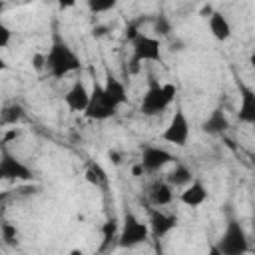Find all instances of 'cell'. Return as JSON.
<instances>
[{"label": "cell", "instance_id": "cell-17", "mask_svg": "<svg viewBox=\"0 0 255 255\" xmlns=\"http://www.w3.org/2000/svg\"><path fill=\"white\" fill-rule=\"evenodd\" d=\"M207 24H209V32L213 34L215 40H219V42L229 40V36H231V24H229V20H227V16L223 12H213L207 18Z\"/></svg>", "mask_w": 255, "mask_h": 255}, {"label": "cell", "instance_id": "cell-12", "mask_svg": "<svg viewBox=\"0 0 255 255\" xmlns=\"http://www.w3.org/2000/svg\"><path fill=\"white\" fill-rule=\"evenodd\" d=\"M239 122L241 124H255V92L249 86L239 88Z\"/></svg>", "mask_w": 255, "mask_h": 255}, {"label": "cell", "instance_id": "cell-3", "mask_svg": "<svg viewBox=\"0 0 255 255\" xmlns=\"http://www.w3.org/2000/svg\"><path fill=\"white\" fill-rule=\"evenodd\" d=\"M215 247L223 255H247L249 239H247V233H245L243 225L237 219H229L221 237H219V241L215 243Z\"/></svg>", "mask_w": 255, "mask_h": 255}, {"label": "cell", "instance_id": "cell-25", "mask_svg": "<svg viewBox=\"0 0 255 255\" xmlns=\"http://www.w3.org/2000/svg\"><path fill=\"white\" fill-rule=\"evenodd\" d=\"M32 64H34L36 70H44V54H34Z\"/></svg>", "mask_w": 255, "mask_h": 255}, {"label": "cell", "instance_id": "cell-26", "mask_svg": "<svg viewBox=\"0 0 255 255\" xmlns=\"http://www.w3.org/2000/svg\"><path fill=\"white\" fill-rule=\"evenodd\" d=\"M205 255H223V253H221V251H219L215 245H211V247L207 249V253H205Z\"/></svg>", "mask_w": 255, "mask_h": 255}, {"label": "cell", "instance_id": "cell-23", "mask_svg": "<svg viewBox=\"0 0 255 255\" xmlns=\"http://www.w3.org/2000/svg\"><path fill=\"white\" fill-rule=\"evenodd\" d=\"M10 40H12V30L4 24V20H0V50L6 48L10 44Z\"/></svg>", "mask_w": 255, "mask_h": 255}, {"label": "cell", "instance_id": "cell-24", "mask_svg": "<svg viewBox=\"0 0 255 255\" xmlns=\"http://www.w3.org/2000/svg\"><path fill=\"white\" fill-rule=\"evenodd\" d=\"M94 12H104V10H112L114 6H116V2L114 0H108V2H90L88 4Z\"/></svg>", "mask_w": 255, "mask_h": 255}, {"label": "cell", "instance_id": "cell-15", "mask_svg": "<svg viewBox=\"0 0 255 255\" xmlns=\"http://www.w3.org/2000/svg\"><path fill=\"white\" fill-rule=\"evenodd\" d=\"M147 197L155 207L169 205L173 201V187L165 179H155L147 187Z\"/></svg>", "mask_w": 255, "mask_h": 255}, {"label": "cell", "instance_id": "cell-19", "mask_svg": "<svg viewBox=\"0 0 255 255\" xmlns=\"http://www.w3.org/2000/svg\"><path fill=\"white\" fill-rule=\"evenodd\" d=\"M26 112L20 104H8L0 110V126H16L24 120Z\"/></svg>", "mask_w": 255, "mask_h": 255}, {"label": "cell", "instance_id": "cell-8", "mask_svg": "<svg viewBox=\"0 0 255 255\" xmlns=\"http://www.w3.org/2000/svg\"><path fill=\"white\" fill-rule=\"evenodd\" d=\"M133 44V60L139 62H161V44L157 38L139 34L131 40Z\"/></svg>", "mask_w": 255, "mask_h": 255}, {"label": "cell", "instance_id": "cell-11", "mask_svg": "<svg viewBox=\"0 0 255 255\" xmlns=\"http://www.w3.org/2000/svg\"><path fill=\"white\" fill-rule=\"evenodd\" d=\"M88 102H90V90L86 88V84L82 80H76L64 94V104L72 112H84Z\"/></svg>", "mask_w": 255, "mask_h": 255}, {"label": "cell", "instance_id": "cell-18", "mask_svg": "<svg viewBox=\"0 0 255 255\" xmlns=\"http://www.w3.org/2000/svg\"><path fill=\"white\" fill-rule=\"evenodd\" d=\"M193 179H195V177H193L191 169L185 167V165H181V163H177V165L167 173V177H165V181H167L171 187H185V185H189Z\"/></svg>", "mask_w": 255, "mask_h": 255}, {"label": "cell", "instance_id": "cell-6", "mask_svg": "<svg viewBox=\"0 0 255 255\" xmlns=\"http://www.w3.org/2000/svg\"><path fill=\"white\" fill-rule=\"evenodd\" d=\"M161 139L167 141V143H173V145H187V139H189V120L185 116V112L181 108H177L167 124V128L161 131Z\"/></svg>", "mask_w": 255, "mask_h": 255}, {"label": "cell", "instance_id": "cell-5", "mask_svg": "<svg viewBox=\"0 0 255 255\" xmlns=\"http://www.w3.org/2000/svg\"><path fill=\"white\" fill-rule=\"evenodd\" d=\"M116 108L112 106V102L106 98L104 90L100 84H94L92 92H90V102L84 110V116L88 120H96V122H104V120H110L112 116H116Z\"/></svg>", "mask_w": 255, "mask_h": 255}, {"label": "cell", "instance_id": "cell-9", "mask_svg": "<svg viewBox=\"0 0 255 255\" xmlns=\"http://www.w3.org/2000/svg\"><path fill=\"white\" fill-rule=\"evenodd\" d=\"M10 179H32V169L22 159L4 149L0 153V181Z\"/></svg>", "mask_w": 255, "mask_h": 255}, {"label": "cell", "instance_id": "cell-2", "mask_svg": "<svg viewBox=\"0 0 255 255\" xmlns=\"http://www.w3.org/2000/svg\"><path fill=\"white\" fill-rule=\"evenodd\" d=\"M175 92L177 88L173 84H151L141 100V114L159 116L171 106V102L175 100Z\"/></svg>", "mask_w": 255, "mask_h": 255}, {"label": "cell", "instance_id": "cell-14", "mask_svg": "<svg viewBox=\"0 0 255 255\" xmlns=\"http://www.w3.org/2000/svg\"><path fill=\"white\" fill-rule=\"evenodd\" d=\"M207 197H209L207 187L199 179H193L189 185H185L183 191H181V195H179L181 203L187 205V207H199V205H203L207 201Z\"/></svg>", "mask_w": 255, "mask_h": 255}, {"label": "cell", "instance_id": "cell-10", "mask_svg": "<svg viewBox=\"0 0 255 255\" xmlns=\"http://www.w3.org/2000/svg\"><path fill=\"white\" fill-rule=\"evenodd\" d=\"M147 227H149V235L159 239V237H165L169 231H173L177 227V217L171 215V213H165L161 209H149Z\"/></svg>", "mask_w": 255, "mask_h": 255}, {"label": "cell", "instance_id": "cell-13", "mask_svg": "<svg viewBox=\"0 0 255 255\" xmlns=\"http://www.w3.org/2000/svg\"><path fill=\"white\" fill-rule=\"evenodd\" d=\"M229 129V118L221 108H215L209 112V116L201 122V131L209 135H221Z\"/></svg>", "mask_w": 255, "mask_h": 255}, {"label": "cell", "instance_id": "cell-28", "mask_svg": "<svg viewBox=\"0 0 255 255\" xmlns=\"http://www.w3.org/2000/svg\"><path fill=\"white\" fill-rule=\"evenodd\" d=\"M155 255H165V253H163V249H161V247H157V249H155Z\"/></svg>", "mask_w": 255, "mask_h": 255}, {"label": "cell", "instance_id": "cell-1", "mask_svg": "<svg viewBox=\"0 0 255 255\" xmlns=\"http://www.w3.org/2000/svg\"><path fill=\"white\" fill-rule=\"evenodd\" d=\"M80 68H82V62H80V56L74 52V48L60 36H54V42L48 48V54H44V70H48L50 76L54 78H64Z\"/></svg>", "mask_w": 255, "mask_h": 255}, {"label": "cell", "instance_id": "cell-21", "mask_svg": "<svg viewBox=\"0 0 255 255\" xmlns=\"http://www.w3.org/2000/svg\"><path fill=\"white\" fill-rule=\"evenodd\" d=\"M0 235H2V239H4L8 245L18 243V229H16V225H12L10 221H4V223L0 225Z\"/></svg>", "mask_w": 255, "mask_h": 255}, {"label": "cell", "instance_id": "cell-27", "mask_svg": "<svg viewBox=\"0 0 255 255\" xmlns=\"http://www.w3.org/2000/svg\"><path fill=\"white\" fill-rule=\"evenodd\" d=\"M4 70H8V64H6V60L0 56V72H4Z\"/></svg>", "mask_w": 255, "mask_h": 255}, {"label": "cell", "instance_id": "cell-29", "mask_svg": "<svg viewBox=\"0 0 255 255\" xmlns=\"http://www.w3.org/2000/svg\"><path fill=\"white\" fill-rule=\"evenodd\" d=\"M2 10H4V2H0V14H2Z\"/></svg>", "mask_w": 255, "mask_h": 255}, {"label": "cell", "instance_id": "cell-22", "mask_svg": "<svg viewBox=\"0 0 255 255\" xmlns=\"http://www.w3.org/2000/svg\"><path fill=\"white\" fill-rule=\"evenodd\" d=\"M153 32L159 34V36H167L171 32V22L165 14H157L153 18Z\"/></svg>", "mask_w": 255, "mask_h": 255}, {"label": "cell", "instance_id": "cell-4", "mask_svg": "<svg viewBox=\"0 0 255 255\" xmlns=\"http://www.w3.org/2000/svg\"><path fill=\"white\" fill-rule=\"evenodd\" d=\"M149 237V227L147 223H143L139 217H135L131 211H128L124 215V223L118 235V243L124 249H133L141 243H145Z\"/></svg>", "mask_w": 255, "mask_h": 255}, {"label": "cell", "instance_id": "cell-7", "mask_svg": "<svg viewBox=\"0 0 255 255\" xmlns=\"http://www.w3.org/2000/svg\"><path fill=\"white\" fill-rule=\"evenodd\" d=\"M175 157L169 149L161 147V145H143L141 149V159H139V165L143 171L147 173H155L159 169H163L167 163H171Z\"/></svg>", "mask_w": 255, "mask_h": 255}, {"label": "cell", "instance_id": "cell-20", "mask_svg": "<svg viewBox=\"0 0 255 255\" xmlns=\"http://www.w3.org/2000/svg\"><path fill=\"white\" fill-rule=\"evenodd\" d=\"M86 179L94 185H106L108 183V175H106L104 167L98 163H90V167L86 169Z\"/></svg>", "mask_w": 255, "mask_h": 255}, {"label": "cell", "instance_id": "cell-16", "mask_svg": "<svg viewBox=\"0 0 255 255\" xmlns=\"http://www.w3.org/2000/svg\"><path fill=\"white\" fill-rule=\"evenodd\" d=\"M102 90H104L106 98L112 102V106H114L116 110H118L120 106H124L126 100H128L126 84H124L120 78H116V76H108V78H106V84L102 86Z\"/></svg>", "mask_w": 255, "mask_h": 255}]
</instances>
